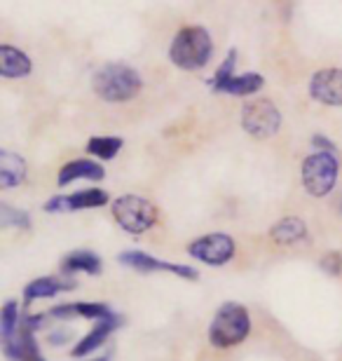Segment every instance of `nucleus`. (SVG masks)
<instances>
[{"instance_id": "f257e3e1", "label": "nucleus", "mask_w": 342, "mask_h": 361, "mask_svg": "<svg viewBox=\"0 0 342 361\" xmlns=\"http://www.w3.org/2000/svg\"><path fill=\"white\" fill-rule=\"evenodd\" d=\"M92 87L94 94L101 101H106V104H127V101L136 99V94L141 92L143 78L136 68L127 66V63L113 61L94 73Z\"/></svg>"}, {"instance_id": "f03ea898", "label": "nucleus", "mask_w": 342, "mask_h": 361, "mask_svg": "<svg viewBox=\"0 0 342 361\" xmlns=\"http://www.w3.org/2000/svg\"><path fill=\"white\" fill-rule=\"evenodd\" d=\"M214 56V40L204 26H183L169 45V61L181 71H200Z\"/></svg>"}, {"instance_id": "7ed1b4c3", "label": "nucleus", "mask_w": 342, "mask_h": 361, "mask_svg": "<svg viewBox=\"0 0 342 361\" xmlns=\"http://www.w3.org/2000/svg\"><path fill=\"white\" fill-rule=\"evenodd\" d=\"M251 334V314L249 310L239 302L230 300L223 302L218 307V312L211 319L209 326V343L214 345L216 350H228V348H237L242 345Z\"/></svg>"}, {"instance_id": "20e7f679", "label": "nucleus", "mask_w": 342, "mask_h": 361, "mask_svg": "<svg viewBox=\"0 0 342 361\" xmlns=\"http://www.w3.org/2000/svg\"><path fill=\"white\" fill-rule=\"evenodd\" d=\"M338 174L340 160L333 153H319V150H314V153L303 160V185L312 197H326L329 192H333V188L338 183Z\"/></svg>"}, {"instance_id": "39448f33", "label": "nucleus", "mask_w": 342, "mask_h": 361, "mask_svg": "<svg viewBox=\"0 0 342 361\" xmlns=\"http://www.w3.org/2000/svg\"><path fill=\"white\" fill-rule=\"evenodd\" d=\"M113 219L129 235H143L157 223V207L138 195H122L111 207Z\"/></svg>"}, {"instance_id": "423d86ee", "label": "nucleus", "mask_w": 342, "mask_h": 361, "mask_svg": "<svg viewBox=\"0 0 342 361\" xmlns=\"http://www.w3.org/2000/svg\"><path fill=\"white\" fill-rule=\"evenodd\" d=\"M242 127L253 139H270L281 127V111L270 99H249L242 106Z\"/></svg>"}, {"instance_id": "0eeeda50", "label": "nucleus", "mask_w": 342, "mask_h": 361, "mask_svg": "<svg viewBox=\"0 0 342 361\" xmlns=\"http://www.w3.org/2000/svg\"><path fill=\"white\" fill-rule=\"evenodd\" d=\"M235 251L237 244L228 233H209L188 244V254L211 268H221V265L230 263L235 258Z\"/></svg>"}, {"instance_id": "6e6552de", "label": "nucleus", "mask_w": 342, "mask_h": 361, "mask_svg": "<svg viewBox=\"0 0 342 361\" xmlns=\"http://www.w3.org/2000/svg\"><path fill=\"white\" fill-rule=\"evenodd\" d=\"M118 261L125 265V268H132L136 272H173L183 279H197L200 272L195 268H188V265H178V263H166V261H159V258H152L148 254L138 249H127L122 251L118 256Z\"/></svg>"}, {"instance_id": "1a4fd4ad", "label": "nucleus", "mask_w": 342, "mask_h": 361, "mask_svg": "<svg viewBox=\"0 0 342 361\" xmlns=\"http://www.w3.org/2000/svg\"><path fill=\"white\" fill-rule=\"evenodd\" d=\"M108 204V192L101 188L90 190H78L71 195H54L45 202L47 214H66V212H85V209H97Z\"/></svg>"}, {"instance_id": "9d476101", "label": "nucleus", "mask_w": 342, "mask_h": 361, "mask_svg": "<svg viewBox=\"0 0 342 361\" xmlns=\"http://www.w3.org/2000/svg\"><path fill=\"white\" fill-rule=\"evenodd\" d=\"M310 97L324 106H342V68L317 71L310 80Z\"/></svg>"}, {"instance_id": "9b49d317", "label": "nucleus", "mask_w": 342, "mask_h": 361, "mask_svg": "<svg viewBox=\"0 0 342 361\" xmlns=\"http://www.w3.org/2000/svg\"><path fill=\"white\" fill-rule=\"evenodd\" d=\"M122 326V317L118 312H113L111 317H106V319H99L94 322L92 331L87 334L83 341H80L75 348H73V357H87L92 355L94 350H99L101 345L108 341V336L113 334V331H118Z\"/></svg>"}, {"instance_id": "f8f14e48", "label": "nucleus", "mask_w": 342, "mask_h": 361, "mask_svg": "<svg viewBox=\"0 0 342 361\" xmlns=\"http://www.w3.org/2000/svg\"><path fill=\"white\" fill-rule=\"evenodd\" d=\"M33 63L28 59L26 52H21L19 47L12 45H0V75L7 80H19V78L31 75Z\"/></svg>"}, {"instance_id": "ddd939ff", "label": "nucleus", "mask_w": 342, "mask_h": 361, "mask_svg": "<svg viewBox=\"0 0 342 361\" xmlns=\"http://www.w3.org/2000/svg\"><path fill=\"white\" fill-rule=\"evenodd\" d=\"M71 288H75V281L73 279H61V277H38L33 281H28L24 286V302L33 300H42V298H54V295H59L63 291H71Z\"/></svg>"}, {"instance_id": "4468645a", "label": "nucleus", "mask_w": 342, "mask_h": 361, "mask_svg": "<svg viewBox=\"0 0 342 361\" xmlns=\"http://www.w3.org/2000/svg\"><path fill=\"white\" fill-rule=\"evenodd\" d=\"M106 176V169L94 160H73L66 162L56 174V183L61 188L73 183V180H101Z\"/></svg>"}, {"instance_id": "2eb2a0df", "label": "nucleus", "mask_w": 342, "mask_h": 361, "mask_svg": "<svg viewBox=\"0 0 342 361\" xmlns=\"http://www.w3.org/2000/svg\"><path fill=\"white\" fill-rule=\"evenodd\" d=\"M101 270H104V261H101V256H97L90 249H75L63 256V261H61L63 274H78V272L101 274Z\"/></svg>"}, {"instance_id": "dca6fc26", "label": "nucleus", "mask_w": 342, "mask_h": 361, "mask_svg": "<svg viewBox=\"0 0 342 361\" xmlns=\"http://www.w3.org/2000/svg\"><path fill=\"white\" fill-rule=\"evenodd\" d=\"M26 160L12 150H0V188H17L26 180Z\"/></svg>"}, {"instance_id": "f3484780", "label": "nucleus", "mask_w": 342, "mask_h": 361, "mask_svg": "<svg viewBox=\"0 0 342 361\" xmlns=\"http://www.w3.org/2000/svg\"><path fill=\"white\" fill-rule=\"evenodd\" d=\"M270 237L274 244L288 247V244H295L307 237V226H305V221L298 219V216H286V219L276 221L270 228Z\"/></svg>"}, {"instance_id": "a211bd4d", "label": "nucleus", "mask_w": 342, "mask_h": 361, "mask_svg": "<svg viewBox=\"0 0 342 361\" xmlns=\"http://www.w3.org/2000/svg\"><path fill=\"white\" fill-rule=\"evenodd\" d=\"M263 87H265V78L260 73H244V75H235L232 80L221 85L214 92L232 94V97H253V94H258Z\"/></svg>"}, {"instance_id": "6ab92c4d", "label": "nucleus", "mask_w": 342, "mask_h": 361, "mask_svg": "<svg viewBox=\"0 0 342 361\" xmlns=\"http://www.w3.org/2000/svg\"><path fill=\"white\" fill-rule=\"evenodd\" d=\"M125 146V141L120 136H92L87 141V153L99 157V160H113Z\"/></svg>"}, {"instance_id": "aec40b11", "label": "nucleus", "mask_w": 342, "mask_h": 361, "mask_svg": "<svg viewBox=\"0 0 342 361\" xmlns=\"http://www.w3.org/2000/svg\"><path fill=\"white\" fill-rule=\"evenodd\" d=\"M21 314L19 312V302L17 300H7L3 305V312H0V338L3 343L12 341L14 334L19 331V324H21Z\"/></svg>"}, {"instance_id": "412c9836", "label": "nucleus", "mask_w": 342, "mask_h": 361, "mask_svg": "<svg viewBox=\"0 0 342 361\" xmlns=\"http://www.w3.org/2000/svg\"><path fill=\"white\" fill-rule=\"evenodd\" d=\"M0 226L31 230V216H28V212H24V209H14L7 204V202H0Z\"/></svg>"}, {"instance_id": "4be33fe9", "label": "nucleus", "mask_w": 342, "mask_h": 361, "mask_svg": "<svg viewBox=\"0 0 342 361\" xmlns=\"http://www.w3.org/2000/svg\"><path fill=\"white\" fill-rule=\"evenodd\" d=\"M235 68H237V49H230L228 56H225V61L216 68L214 78L209 80V87L211 90H218L221 85L232 80V78H235Z\"/></svg>"}, {"instance_id": "5701e85b", "label": "nucleus", "mask_w": 342, "mask_h": 361, "mask_svg": "<svg viewBox=\"0 0 342 361\" xmlns=\"http://www.w3.org/2000/svg\"><path fill=\"white\" fill-rule=\"evenodd\" d=\"M312 148L319 150V153H333V155H338V146L329 139V136H324V134H314V136H312Z\"/></svg>"}, {"instance_id": "b1692460", "label": "nucleus", "mask_w": 342, "mask_h": 361, "mask_svg": "<svg viewBox=\"0 0 342 361\" xmlns=\"http://www.w3.org/2000/svg\"><path fill=\"white\" fill-rule=\"evenodd\" d=\"M322 268L331 274H340L342 272V258L336 254V251H331V254H326L322 258Z\"/></svg>"}, {"instance_id": "393cba45", "label": "nucleus", "mask_w": 342, "mask_h": 361, "mask_svg": "<svg viewBox=\"0 0 342 361\" xmlns=\"http://www.w3.org/2000/svg\"><path fill=\"white\" fill-rule=\"evenodd\" d=\"M35 361H45V357H38V359H35ZM92 361H111V355H104V357H99V359H92Z\"/></svg>"}]
</instances>
